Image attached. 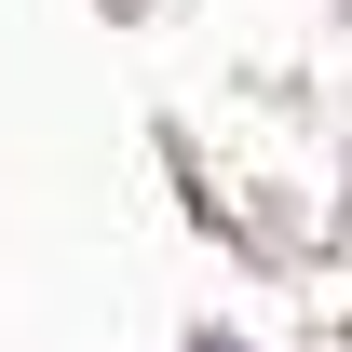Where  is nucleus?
I'll use <instances>...</instances> for the list:
<instances>
[{
    "instance_id": "1",
    "label": "nucleus",
    "mask_w": 352,
    "mask_h": 352,
    "mask_svg": "<svg viewBox=\"0 0 352 352\" xmlns=\"http://www.w3.org/2000/svg\"><path fill=\"white\" fill-rule=\"evenodd\" d=\"M204 352H244V339H204Z\"/></svg>"
}]
</instances>
